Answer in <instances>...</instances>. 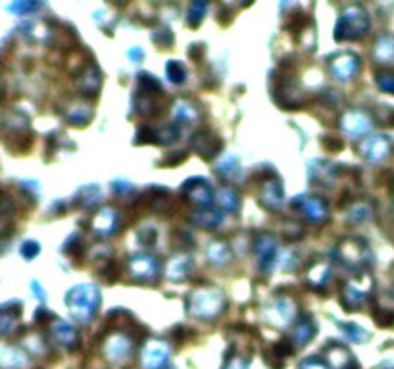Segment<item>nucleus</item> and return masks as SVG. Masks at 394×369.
<instances>
[{
    "label": "nucleus",
    "instance_id": "5",
    "mask_svg": "<svg viewBox=\"0 0 394 369\" xmlns=\"http://www.w3.org/2000/svg\"><path fill=\"white\" fill-rule=\"evenodd\" d=\"M340 125H342V129H345L348 135L352 136L363 135V133H368L371 127L370 120H368L362 112H348L345 118H342V121H340Z\"/></svg>",
    "mask_w": 394,
    "mask_h": 369
},
{
    "label": "nucleus",
    "instance_id": "13",
    "mask_svg": "<svg viewBox=\"0 0 394 369\" xmlns=\"http://www.w3.org/2000/svg\"><path fill=\"white\" fill-rule=\"evenodd\" d=\"M274 258H275V241L271 237L264 235V237L260 239V242H258V260H260V265H262L264 272L271 265Z\"/></svg>",
    "mask_w": 394,
    "mask_h": 369
},
{
    "label": "nucleus",
    "instance_id": "10",
    "mask_svg": "<svg viewBox=\"0 0 394 369\" xmlns=\"http://www.w3.org/2000/svg\"><path fill=\"white\" fill-rule=\"evenodd\" d=\"M116 225H118V214H116L112 208H104L93 219V227H95V231L100 235L113 233Z\"/></svg>",
    "mask_w": 394,
    "mask_h": 369
},
{
    "label": "nucleus",
    "instance_id": "23",
    "mask_svg": "<svg viewBox=\"0 0 394 369\" xmlns=\"http://www.w3.org/2000/svg\"><path fill=\"white\" fill-rule=\"evenodd\" d=\"M221 221L219 214H198V217H194V223L200 227H216Z\"/></svg>",
    "mask_w": 394,
    "mask_h": 369
},
{
    "label": "nucleus",
    "instance_id": "28",
    "mask_svg": "<svg viewBox=\"0 0 394 369\" xmlns=\"http://www.w3.org/2000/svg\"><path fill=\"white\" fill-rule=\"evenodd\" d=\"M304 369H325L323 366H320V363H314V361H310L308 366H304Z\"/></svg>",
    "mask_w": 394,
    "mask_h": 369
},
{
    "label": "nucleus",
    "instance_id": "16",
    "mask_svg": "<svg viewBox=\"0 0 394 369\" xmlns=\"http://www.w3.org/2000/svg\"><path fill=\"white\" fill-rule=\"evenodd\" d=\"M189 272H191V260L183 256L175 258L168 267V273L171 279H185Z\"/></svg>",
    "mask_w": 394,
    "mask_h": 369
},
{
    "label": "nucleus",
    "instance_id": "18",
    "mask_svg": "<svg viewBox=\"0 0 394 369\" xmlns=\"http://www.w3.org/2000/svg\"><path fill=\"white\" fill-rule=\"evenodd\" d=\"M208 258L212 264L223 265L229 262L231 252H229V249H227L226 244H221V242H214V244H212V246L208 249Z\"/></svg>",
    "mask_w": 394,
    "mask_h": 369
},
{
    "label": "nucleus",
    "instance_id": "17",
    "mask_svg": "<svg viewBox=\"0 0 394 369\" xmlns=\"http://www.w3.org/2000/svg\"><path fill=\"white\" fill-rule=\"evenodd\" d=\"M375 56H377L379 62H385V64L394 60V39H391V37L379 39L377 47H375Z\"/></svg>",
    "mask_w": 394,
    "mask_h": 369
},
{
    "label": "nucleus",
    "instance_id": "22",
    "mask_svg": "<svg viewBox=\"0 0 394 369\" xmlns=\"http://www.w3.org/2000/svg\"><path fill=\"white\" fill-rule=\"evenodd\" d=\"M166 72H168V77L173 83H183L185 81V70H183V65L179 64V62H169Z\"/></svg>",
    "mask_w": 394,
    "mask_h": 369
},
{
    "label": "nucleus",
    "instance_id": "6",
    "mask_svg": "<svg viewBox=\"0 0 394 369\" xmlns=\"http://www.w3.org/2000/svg\"><path fill=\"white\" fill-rule=\"evenodd\" d=\"M388 150H391V141L386 136H373V139H368L362 145L363 156L373 162L383 160L388 154Z\"/></svg>",
    "mask_w": 394,
    "mask_h": 369
},
{
    "label": "nucleus",
    "instance_id": "26",
    "mask_svg": "<svg viewBox=\"0 0 394 369\" xmlns=\"http://www.w3.org/2000/svg\"><path fill=\"white\" fill-rule=\"evenodd\" d=\"M342 329H345L350 337H356V340H365V338H368V333L360 329V327H356V325H352V327H350V325H342Z\"/></svg>",
    "mask_w": 394,
    "mask_h": 369
},
{
    "label": "nucleus",
    "instance_id": "7",
    "mask_svg": "<svg viewBox=\"0 0 394 369\" xmlns=\"http://www.w3.org/2000/svg\"><path fill=\"white\" fill-rule=\"evenodd\" d=\"M131 273L139 279H150L158 273V262L150 256H137L129 262Z\"/></svg>",
    "mask_w": 394,
    "mask_h": 369
},
{
    "label": "nucleus",
    "instance_id": "21",
    "mask_svg": "<svg viewBox=\"0 0 394 369\" xmlns=\"http://www.w3.org/2000/svg\"><path fill=\"white\" fill-rule=\"evenodd\" d=\"M312 335H314V325L310 321H302L298 325L297 333H294V338H297L298 345H304V343H308L312 338Z\"/></svg>",
    "mask_w": 394,
    "mask_h": 369
},
{
    "label": "nucleus",
    "instance_id": "1",
    "mask_svg": "<svg viewBox=\"0 0 394 369\" xmlns=\"http://www.w3.org/2000/svg\"><path fill=\"white\" fill-rule=\"evenodd\" d=\"M100 304V295L95 285H81L70 295L72 313L81 321H89Z\"/></svg>",
    "mask_w": 394,
    "mask_h": 369
},
{
    "label": "nucleus",
    "instance_id": "8",
    "mask_svg": "<svg viewBox=\"0 0 394 369\" xmlns=\"http://www.w3.org/2000/svg\"><path fill=\"white\" fill-rule=\"evenodd\" d=\"M358 58L352 56V54H342V56H338L333 65H331V70L335 73V77L338 79H350V77H354L356 72H358Z\"/></svg>",
    "mask_w": 394,
    "mask_h": 369
},
{
    "label": "nucleus",
    "instance_id": "25",
    "mask_svg": "<svg viewBox=\"0 0 394 369\" xmlns=\"http://www.w3.org/2000/svg\"><path fill=\"white\" fill-rule=\"evenodd\" d=\"M204 10H206V4H193V10H191V14H189V24L191 25L200 24Z\"/></svg>",
    "mask_w": 394,
    "mask_h": 369
},
{
    "label": "nucleus",
    "instance_id": "11",
    "mask_svg": "<svg viewBox=\"0 0 394 369\" xmlns=\"http://www.w3.org/2000/svg\"><path fill=\"white\" fill-rule=\"evenodd\" d=\"M219 146H221V143L212 133H200V135L194 136V150L202 154L204 158L214 156L219 150Z\"/></svg>",
    "mask_w": 394,
    "mask_h": 369
},
{
    "label": "nucleus",
    "instance_id": "4",
    "mask_svg": "<svg viewBox=\"0 0 394 369\" xmlns=\"http://www.w3.org/2000/svg\"><path fill=\"white\" fill-rule=\"evenodd\" d=\"M294 302L289 298H279L275 300L274 306H269L266 310V317L269 323H274L277 327H285L290 321L294 320Z\"/></svg>",
    "mask_w": 394,
    "mask_h": 369
},
{
    "label": "nucleus",
    "instance_id": "24",
    "mask_svg": "<svg viewBox=\"0 0 394 369\" xmlns=\"http://www.w3.org/2000/svg\"><path fill=\"white\" fill-rule=\"evenodd\" d=\"M379 87L383 88L385 93H393L394 95V75H391V73H381L379 75Z\"/></svg>",
    "mask_w": 394,
    "mask_h": 369
},
{
    "label": "nucleus",
    "instance_id": "15",
    "mask_svg": "<svg viewBox=\"0 0 394 369\" xmlns=\"http://www.w3.org/2000/svg\"><path fill=\"white\" fill-rule=\"evenodd\" d=\"M283 201V187L279 183H267L262 191V204H266L267 208H277L281 206Z\"/></svg>",
    "mask_w": 394,
    "mask_h": 369
},
{
    "label": "nucleus",
    "instance_id": "3",
    "mask_svg": "<svg viewBox=\"0 0 394 369\" xmlns=\"http://www.w3.org/2000/svg\"><path fill=\"white\" fill-rule=\"evenodd\" d=\"M226 298L219 290H198L191 297V313L198 317H214L223 310Z\"/></svg>",
    "mask_w": 394,
    "mask_h": 369
},
{
    "label": "nucleus",
    "instance_id": "14",
    "mask_svg": "<svg viewBox=\"0 0 394 369\" xmlns=\"http://www.w3.org/2000/svg\"><path fill=\"white\" fill-rule=\"evenodd\" d=\"M302 210L312 221H323L327 217V206L320 198H304Z\"/></svg>",
    "mask_w": 394,
    "mask_h": 369
},
{
    "label": "nucleus",
    "instance_id": "9",
    "mask_svg": "<svg viewBox=\"0 0 394 369\" xmlns=\"http://www.w3.org/2000/svg\"><path fill=\"white\" fill-rule=\"evenodd\" d=\"M185 191L187 196H189L191 201L198 202L202 206H208L210 202H212V189H210L208 183H204V181H189Z\"/></svg>",
    "mask_w": 394,
    "mask_h": 369
},
{
    "label": "nucleus",
    "instance_id": "20",
    "mask_svg": "<svg viewBox=\"0 0 394 369\" xmlns=\"http://www.w3.org/2000/svg\"><path fill=\"white\" fill-rule=\"evenodd\" d=\"M219 204L226 210H229V212H235L237 206H239V196L231 189H223L221 194H219Z\"/></svg>",
    "mask_w": 394,
    "mask_h": 369
},
{
    "label": "nucleus",
    "instance_id": "2",
    "mask_svg": "<svg viewBox=\"0 0 394 369\" xmlns=\"http://www.w3.org/2000/svg\"><path fill=\"white\" fill-rule=\"evenodd\" d=\"M368 27H370V22H368L365 12L362 8H350L346 10L342 17L338 19L335 37L338 40L358 39V37H362L363 33L368 31Z\"/></svg>",
    "mask_w": 394,
    "mask_h": 369
},
{
    "label": "nucleus",
    "instance_id": "19",
    "mask_svg": "<svg viewBox=\"0 0 394 369\" xmlns=\"http://www.w3.org/2000/svg\"><path fill=\"white\" fill-rule=\"evenodd\" d=\"M129 350V340L125 337H113L108 345V352L112 358H120V356H125V352Z\"/></svg>",
    "mask_w": 394,
    "mask_h": 369
},
{
    "label": "nucleus",
    "instance_id": "12",
    "mask_svg": "<svg viewBox=\"0 0 394 369\" xmlns=\"http://www.w3.org/2000/svg\"><path fill=\"white\" fill-rule=\"evenodd\" d=\"M143 358H145V366L148 369L158 368V366H161V363H164V360L168 358L166 346L161 345V343H150V345L145 348V354H143Z\"/></svg>",
    "mask_w": 394,
    "mask_h": 369
},
{
    "label": "nucleus",
    "instance_id": "27",
    "mask_svg": "<svg viewBox=\"0 0 394 369\" xmlns=\"http://www.w3.org/2000/svg\"><path fill=\"white\" fill-rule=\"evenodd\" d=\"M178 116H179V118H183L185 121H189V120H193V118H194V110H191L189 106L179 104L178 106Z\"/></svg>",
    "mask_w": 394,
    "mask_h": 369
}]
</instances>
